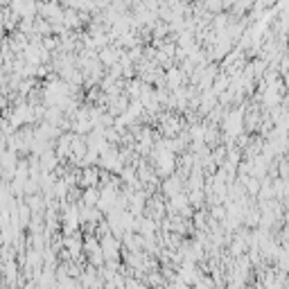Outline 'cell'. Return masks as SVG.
Wrapping results in <instances>:
<instances>
[{"mask_svg":"<svg viewBox=\"0 0 289 289\" xmlns=\"http://www.w3.org/2000/svg\"><path fill=\"white\" fill-rule=\"evenodd\" d=\"M102 251H104V258L106 260H113V258L118 256V244H115V240H113L111 235L102 240Z\"/></svg>","mask_w":289,"mask_h":289,"instance_id":"1","label":"cell"},{"mask_svg":"<svg viewBox=\"0 0 289 289\" xmlns=\"http://www.w3.org/2000/svg\"><path fill=\"white\" fill-rule=\"evenodd\" d=\"M240 127H242V122H240V113H237V118H235V115H230V118H228V131H230V133H240Z\"/></svg>","mask_w":289,"mask_h":289,"instance_id":"2","label":"cell"}]
</instances>
